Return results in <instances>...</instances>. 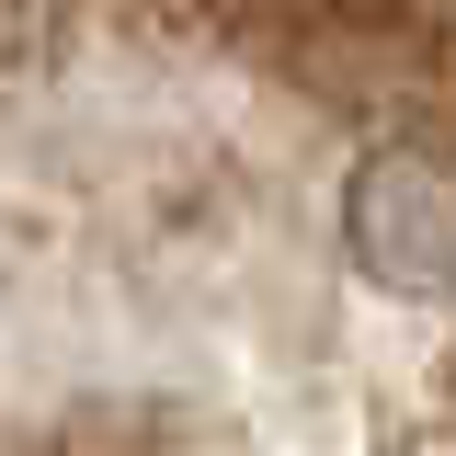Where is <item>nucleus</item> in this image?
I'll list each match as a JSON object with an SVG mask.
<instances>
[{
    "mask_svg": "<svg viewBox=\"0 0 456 456\" xmlns=\"http://www.w3.org/2000/svg\"><path fill=\"white\" fill-rule=\"evenodd\" d=\"M0 456H456V0H0Z\"/></svg>",
    "mask_w": 456,
    "mask_h": 456,
    "instance_id": "1",
    "label": "nucleus"
}]
</instances>
